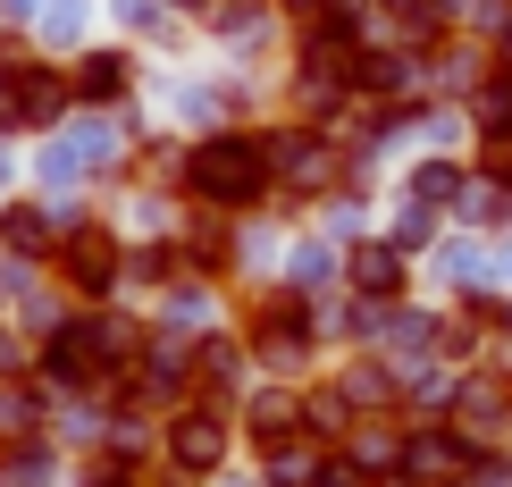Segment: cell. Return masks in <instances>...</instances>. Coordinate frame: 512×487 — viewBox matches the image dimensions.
Returning <instances> with one entry per match:
<instances>
[{
    "mask_svg": "<svg viewBox=\"0 0 512 487\" xmlns=\"http://www.w3.org/2000/svg\"><path fill=\"white\" fill-rule=\"evenodd\" d=\"M185 185L219 210H244L269 194V143L261 135H210L194 160H185Z\"/></svg>",
    "mask_w": 512,
    "mask_h": 487,
    "instance_id": "6da1fadb",
    "label": "cell"
},
{
    "mask_svg": "<svg viewBox=\"0 0 512 487\" xmlns=\"http://www.w3.org/2000/svg\"><path fill=\"white\" fill-rule=\"evenodd\" d=\"M471 462H487V446H471V437H454V429L403 437V487H445V479L471 471Z\"/></svg>",
    "mask_w": 512,
    "mask_h": 487,
    "instance_id": "7a4b0ae2",
    "label": "cell"
},
{
    "mask_svg": "<svg viewBox=\"0 0 512 487\" xmlns=\"http://www.w3.org/2000/svg\"><path fill=\"white\" fill-rule=\"evenodd\" d=\"M168 462H177V479H210L227 462V420L202 412V404H185L177 420H168Z\"/></svg>",
    "mask_w": 512,
    "mask_h": 487,
    "instance_id": "3957f363",
    "label": "cell"
},
{
    "mask_svg": "<svg viewBox=\"0 0 512 487\" xmlns=\"http://www.w3.org/2000/svg\"><path fill=\"white\" fill-rule=\"evenodd\" d=\"M0 93H9V126H51L59 110H68V76H51V68H9L0 76Z\"/></svg>",
    "mask_w": 512,
    "mask_h": 487,
    "instance_id": "277c9868",
    "label": "cell"
},
{
    "mask_svg": "<svg viewBox=\"0 0 512 487\" xmlns=\"http://www.w3.org/2000/svg\"><path fill=\"white\" fill-rule=\"evenodd\" d=\"M59 269H68L76 294H110L118 286V236H101V227H76L68 244H59Z\"/></svg>",
    "mask_w": 512,
    "mask_h": 487,
    "instance_id": "5b68a950",
    "label": "cell"
},
{
    "mask_svg": "<svg viewBox=\"0 0 512 487\" xmlns=\"http://www.w3.org/2000/svg\"><path fill=\"white\" fill-rule=\"evenodd\" d=\"M303 336H311L303 294H261V303H252V345L261 353H303Z\"/></svg>",
    "mask_w": 512,
    "mask_h": 487,
    "instance_id": "8992f818",
    "label": "cell"
},
{
    "mask_svg": "<svg viewBox=\"0 0 512 487\" xmlns=\"http://www.w3.org/2000/svg\"><path fill=\"white\" fill-rule=\"evenodd\" d=\"M269 168H286V185H328V168H336V152H328V135H277L269 143Z\"/></svg>",
    "mask_w": 512,
    "mask_h": 487,
    "instance_id": "52a82bcc",
    "label": "cell"
},
{
    "mask_svg": "<svg viewBox=\"0 0 512 487\" xmlns=\"http://www.w3.org/2000/svg\"><path fill=\"white\" fill-rule=\"evenodd\" d=\"M353 286H370V294L403 286V244H361L353 252Z\"/></svg>",
    "mask_w": 512,
    "mask_h": 487,
    "instance_id": "ba28073f",
    "label": "cell"
},
{
    "mask_svg": "<svg viewBox=\"0 0 512 487\" xmlns=\"http://www.w3.org/2000/svg\"><path fill=\"white\" fill-rule=\"evenodd\" d=\"M118 84H126V59H118V51H101V59H84V76H76V93H84V101H110Z\"/></svg>",
    "mask_w": 512,
    "mask_h": 487,
    "instance_id": "9c48e42d",
    "label": "cell"
},
{
    "mask_svg": "<svg viewBox=\"0 0 512 487\" xmlns=\"http://www.w3.org/2000/svg\"><path fill=\"white\" fill-rule=\"evenodd\" d=\"M0 437H9V446H34V395L26 387L0 395Z\"/></svg>",
    "mask_w": 512,
    "mask_h": 487,
    "instance_id": "30bf717a",
    "label": "cell"
},
{
    "mask_svg": "<svg viewBox=\"0 0 512 487\" xmlns=\"http://www.w3.org/2000/svg\"><path fill=\"white\" fill-rule=\"evenodd\" d=\"M479 168H487V177H504V185H512V118H504V126H487V135H479Z\"/></svg>",
    "mask_w": 512,
    "mask_h": 487,
    "instance_id": "8fae6325",
    "label": "cell"
},
{
    "mask_svg": "<svg viewBox=\"0 0 512 487\" xmlns=\"http://www.w3.org/2000/svg\"><path fill=\"white\" fill-rule=\"evenodd\" d=\"M420 194H429V202H445V194H454V168H445V160H429V168H420Z\"/></svg>",
    "mask_w": 512,
    "mask_h": 487,
    "instance_id": "7c38bea8",
    "label": "cell"
},
{
    "mask_svg": "<svg viewBox=\"0 0 512 487\" xmlns=\"http://www.w3.org/2000/svg\"><path fill=\"white\" fill-rule=\"evenodd\" d=\"M9 236H17V252H42V219H34V210H17Z\"/></svg>",
    "mask_w": 512,
    "mask_h": 487,
    "instance_id": "4fadbf2b",
    "label": "cell"
},
{
    "mask_svg": "<svg viewBox=\"0 0 512 487\" xmlns=\"http://www.w3.org/2000/svg\"><path fill=\"white\" fill-rule=\"evenodd\" d=\"M294 9H319V0H294Z\"/></svg>",
    "mask_w": 512,
    "mask_h": 487,
    "instance_id": "5bb4252c",
    "label": "cell"
}]
</instances>
